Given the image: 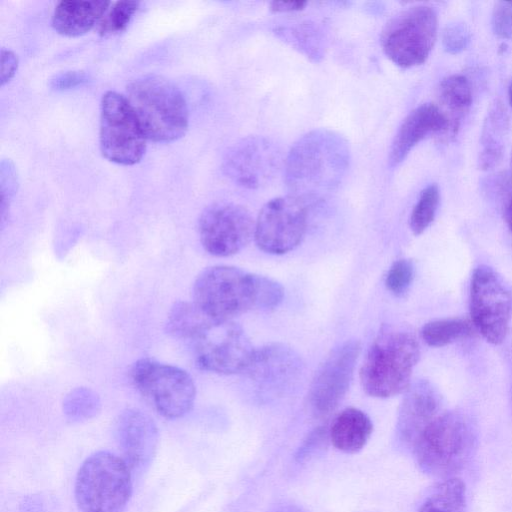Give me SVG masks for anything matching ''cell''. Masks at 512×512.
I'll return each instance as SVG.
<instances>
[{"label":"cell","mask_w":512,"mask_h":512,"mask_svg":"<svg viewBox=\"0 0 512 512\" xmlns=\"http://www.w3.org/2000/svg\"><path fill=\"white\" fill-rule=\"evenodd\" d=\"M449 125L440 108L425 103L412 110L398 128L389 149V167L398 166L409 152L426 137L444 131Z\"/></svg>","instance_id":"cell-19"},{"label":"cell","mask_w":512,"mask_h":512,"mask_svg":"<svg viewBox=\"0 0 512 512\" xmlns=\"http://www.w3.org/2000/svg\"><path fill=\"white\" fill-rule=\"evenodd\" d=\"M470 314L487 342L498 345L505 340L512 318V287L489 266H478L473 272Z\"/></svg>","instance_id":"cell-10"},{"label":"cell","mask_w":512,"mask_h":512,"mask_svg":"<svg viewBox=\"0 0 512 512\" xmlns=\"http://www.w3.org/2000/svg\"><path fill=\"white\" fill-rule=\"evenodd\" d=\"M138 1H118L99 22L98 32L107 36L124 31L139 7Z\"/></svg>","instance_id":"cell-29"},{"label":"cell","mask_w":512,"mask_h":512,"mask_svg":"<svg viewBox=\"0 0 512 512\" xmlns=\"http://www.w3.org/2000/svg\"><path fill=\"white\" fill-rule=\"evenodd\" d=\"M242 373L256 394L280 396L299 383L303 362L291 347L272 343L255 349L251 362Z\"/></svg>","instance_id":"cell-16"},{"label":"cell","mask_w":512,"mask_h":512,"mask_svg":"<svg viewBox=\"0 0 512 512\" xmlns=\"http://www.w3.org/2000/svg\"><path fill=\"white\" fill-rule=\"evenodd\" d=\"M328 438L329 429L318 427L308 436L301 449H299L297 458L302 459L308 457V455L315 451V448L318 450L320 445L324 444Z\"/></svg>","instance_id":"cell-37"},{"label":"cell","mask_w":512,"mask_h":512,"mask_svg":"<svg viewBox=\"0 0 512 512\" xmlns=\"http://www.w3.org/2000/svg\"><path fill=\"white\" fill-rule=\"evenodd\" d=\"M472 334L471 323L463 318L430 321L421 329L423 341L432 347H442Z\"/></svg>","instance_id":"cell-24"},{"label":"cell","mask_w":512,"mask_h":512,"mask_svg":"<svg viewBox=\"0 0 512 512\" xmlns=\"http://www.w3.org/2000/svg\"><path fill=\"white\" fill-rule=\"evenodd\" d=\"M110 1H61L52 15V27L60 35L78 37L90 31L104 17Z\"/></svg>","instance_id":"cell-20"},{"label":"cell","mask_w":512,"mask_h":512,"mask_svg":"<svg viewBox=\"0 0 512 512\" xmlns=\"http://www.w3.org/2000/svg\"><path fill=\"white\" fill-rule=\"evenodd\" d=\"M114 437L130 469L140 470L152 461L158 446V429L151 417L138 409H126L114 423Z\"/></svg>","instance_id":"cell-17"},{"label":"cell","mask_w":512,"mask_h":512,"mask_svg":"<svg viewBox=\"0 0 512 512\" xmlns=\"http://www.w3.org/2000/svg\"><path fill=\"white\" fill-rule=\"evenodd\" d=\"M193 303L206 314L232 319L255 308L253 273L215 265L204 269L193 284Z\"/></svg>","instance_id":"cell-9"},{"label":"cell","mask_w":512,"mask_h":512,"mask_svg":"<svg viewBox=\"0 0 512 512\" xmlns=\"http://www.w3.org/2000/svg\"><path fill=\"white\" fill-rule=\"evenodd\" d=\"M131 493L130 467L109 451L90 455L78 470L74 494L82 512H122Z\"/></svg>","instance_id":"cell-6"},{"label":"cell","mask_w":512,"mask_h":512,"mask_svg":"<svg viewBox=\"0 0 512 512\" xmlns=\"http://www.w3.org/2000/svg\"><path fill=\"white\" fill-rule=\"evenodd\" d=\"M441 101L453 112L461 114L472 103V91L467 78L452 75L443 79L439 86Z\"/></svg>","instance_id":"cell-26"},{"label":"cell","mask_w":512,"mask_h":512,"mask_svg":"<svg viewBox=\"0 0 512 512\" xmlns=\"http://www.w3.org/2000/svg\"><path fill=\"white\" fill-rule=\"evenodd\" d=\"M492 29L495 35L503 39H512V2L500 1L492 13Z\"/></svg>","instance_id":"cell-32"},{"label":"cell","mask_w":512,"mask_h":512,"mask_svg":"<svg viewBox=\"0 0 512 512\" xmlns=\"http://www.w3.org/2000/svg\"><path fill=\"white\" fill-rule=\"evenodd\" d=\"M413 277V263L408 259H400L395 261L388 270L385 285L395 296H402L409 289Z\"/></svg>","instance_id":"cell-31"},{"label":"cell","mask_w":512,"mask_h":512,"mask_svg":"<svg viewBox=\"0 0 512 512\" xmlns=\"http://www.w3.org/2000/svg\"><path fill=\"white\" fill-rule=\"evenodd\" d=\"M255 308L272 309L283 300L284 289L277 281L253 273Z\"/></svg>","instance_id":"cell-30"},{"label":"cell","mask_w":512,"mask_h":512,"mask_svg":"<svg viewBox=\"0 0 512 512\" xmlns=\"http://www.w3.org/2000/svg\"><path fill=\"white\" fill-rule=\"evenodd\" d=\"M125 97L147 139L167 143L185 135L189 123L187 103L170 80L159 75L139 77L127 85Z\"/></svg>","instance_id":"cell-4"},{"label":"cell","mask_w":512,"mask_h":512,"mask_svg":"<svg viewBox=\"0 0 512 512\" xmlns=\"http://www.w3.org/2000/svg\"><path fill=\"white\" fill-rule=\"evenodd\" d=\"M278 512H300V511L291 510V509H285V510H280Z\"/></svg>","instance_id":"cell-41"},{"label":"cell","mask_w":512,"mask_h":512,"mask_svg":"<svg viewBox=\"0 0 512 512\" xmlns=\"http://www.w3.org/2000/svg\"><path fill=\"white\" fill-rule=\"evenodd\" d=\"M476 442L474 426L463 413L442 412L419 435L413 445L423 472L447 477L470 459Z\"/></svg>","instance_id":"cell-5"},{"label":"cell","mask_w":512,"mask_h":512,"mask_svg":"<svg viewBox=\"0 0 512 512\" xmlns=\"http://www.w3.org/2000/svg\"><path fill=\"white\" fill-rule=\"evenodd\" d=\"M470 41V33L464 24L454 23L446 27L443 33V44L446 51L458 53L464 50Z\"/></svg>","instance_id":"cell-33"},{"label":"cell","mask_w":512,"mask_h":512,"mask_svg":"<svg viewBox=\"0 0 512 512\" xmlns=\"http://www.w3.org/2000/svg\"><path fill=\"white\" fill-rule=\"evenodd\" d=\"M131 379L140 394L165 418H180L193 407L195 383L177 366L142 358L133 364Z\"/></svg>","instance_id":"cell-7"},{"label":"cell","mask_w":512,"mask_h":512,"mask_svg":"<svg viewBox=\"0 0 512 512\" xmlns=\"http://www.w3.org/2000/svg\"><path fill=\"white\" fill-rule=\"evenodd\" d=\"M275 34L314 62L324 55L325 36L315 24L303 22L292 26L276 28Z\"/></svg>","instance_id":"cell-22"},{"label":"cell","mask_w":512,"mask_h":512,"mask_svg":"<svg viewBox=\"0 0 512 512\" xmlns=\"http://www.w3.org/2000/svg\"><path fill=\"white\" fill-rule=\"evenodd\" d=\"M88 82L89 76L84 71H65L55 74L49 81V87L54 91H64L82 86Z\"/></svg>","instance_id":"cell-34"},{"label":"cell","mask_w":512,"mask_h":512,"mask_svg":"<svg viewBox=\"0 0 512 512\" xmlns=\"http://www.w3.org/2000/svg\"><path fill=\"white\" fill-rule=\"evenodd\" d=\"M254 228L255 222L244 206L226 201L206 207L198 222L203 248L217 257L241 251L254 237Z\"/></svg>","instance_id":"cell-13"},{"label":"cell","mask_w":512,"mask_h":512,"mask_svg":"<svg viewBox=\"0 0 512 512\" xmlns=\"http://www.w3.org/2000/svg\"><path fill=\"white\" fill-rule=\"evenodd\" d=\"M439 200V189L436 184H430L422 190L409 220L410 229L415 235L422 234L433 222Z\"/></svg>","instance_id":"cell-27"},{"label":"cell","mask_w":512,"mask_h":512,"mask_svg":"<svg viewBox=\"0 0 512 512\" xmlns=\"http://www.w3.org/2000/svg\"><path fill=\"white\" fill-rule=\"evenodd\" d=\"M441 408L440 392L430 381L420 379L411 383L399 408V438L413 446L422 431L442 413Z\"/></svg>","instance_id":"cell-18"},{"label":"cell","mask_w":512,"mask_h":512,"mask_svg":"<svg viewBox=\"0 0 512 512\" xmlns=\"http://www.w3.org/2000/svg\"><path fill=\"white\" fill-rule=\"evenodd\" d=\"M18 68V57L10 50L1 49L0 84L4 86L15 75Z\"/></svg>","instance_id":"cell-36"},{"label":"cell","mask_w":512,"mask_h":512,"mask_svg":"<svg viewBox=\"0 0 512 512\" xmlns=\"http://www.w3.org/2000/svg\"><path fill=\"white\" fill-rule=\"evenodd\" d=\"M504 215L506 223L512 232V193L507 200Z\"/></svg>","instance_id":"cell-39"},{"label":"cell","mask_w":512,"mask_h":512,"mask_svg":"<svg viewBox=\"0 0 512 512\" xmlns=\"http://www.w3.org/2000/svg\"><path fill=\"white\" fill-rule=\"evenodd\" d=\"M166 331L188 342L197 366L218 374L243 372L255 349L232 319L210 316L193 302L179 301L169 311Z\"/></svg>","instance_id":"cell-1"},{"label":"cell","mask_w":512,"mask_h":512,"mask_svg":"<svg viewBox=\"0 0 512 512\" xmlns=\"http://www.w3.org/2000/svg\"><path fill=\"white\" fill-rule=\"evenodd\" d=\"M419 357V344L411 333L383 327L370 345L360 369L363 390L376 398L405 392Z\"/></svg>","instance_id":"cell-3"},{"label":"cell","mask_w":512,"mask_h":512,"mask_svg":"<svg viewBox=\"0 0 512 512\" xmlns=\"http://www.w3.org/2000/svg\"><path fill=\"white\" fill-rule=\"evenodd\" d=\"M373 431L369 416L360 409L349 407L342 410L329 427V439L333 446L344 453H357L364 448Z\"/></svg>","instance_id":"cell-21"},{"label":"cell","mask_w":512,"mask_h":512,"mask_svg":"<svg viewBox=\"0 0 512 512\" xmlns=\"http://www.w3.org/2000/svg\"><path fill=\"white\" fill-rule=\"evenodd\" d=\"M465 508V484L459 478L450 477L436 485L418 512H465Z\"/></svg>","instance_id":"cell-23"},{"label":"cell","mask_w":512,"mask_h":512,"mask_svg":"<svg viewBox=\"0 0 512 512\" xmlns=\"http://www.w3.org/2000/svg\"><path fill=\"white\" fill-rule=\"evenodd\" d=\"M2 169L5 171L4 173L1 170V208L3 213L5 206L15 193L17 176L14 166L10 162L7 163V167H4L2 163Z\"/></svg>","instance_id":"cell-35"},{"label":"cell","mask_w":512,"mask_h":512,"mask_svg":"<svg viewBox=\"0 0 512 512\" xmlns=\"http://www.w3.org/2000/svg\"><path fill=\"white\" fill-rule=\"evenodd\" d=\"M361 345L350 339L335 347L316 371L308 399L313 414L326 417L344 399L352 382Z\"/></svg>","instance_id":"cell-15"},{"label":"cell","mask_w":512,"mask_h":512,"mask_svg":"<svg viewBox=\"0 0 512 512\" xmlns=\"http://www.w3.org/2000/svg\"><path fill=\"white\" fill-rule=\"evenodd\" d=\"M100 409L99 396L86 387L71 390L63 401V411L72 422H82L94 418Z\"/></svg>","instance_id":"cell-25"},{"label":"cell","mask_w":512,"mask_h":512,"mask_svg":"<svg viewBox=\"0 0 512 512\" xmlns=\"http://www.w3.org/2000/svg\"><path fill=\"white\" fill-rule=\"evenodd\" d=\"M508 97H509L510 105L512 106V82H511V83H510V85H509V89H508Z\"/></svg>","instance_id":"cell-40"},{"label":"cell","mask_w":512,"mask_h":512,"mask_svg":"<svg viewBox=\"0 0 512 512\" xmlns=\"http://www.w3.org/2000/svg\"><path fill=\"white\" fill-rule=\"evenodd\" d=\"M146 136L124 95L106 92L101 100L99 143L102 155L121 165H134L145 154Z\"/></svg>","instance_id":"cell-11"},{"label":"cell","mask_w":512,"mask_h":512,"mask_svg":"<svg viewBox=\"0 0 512 512\" xmlns=\"http://www.w3.org/2000/svg\"><path fill=\"white\" fill-rule=\"evenodd\" d=\"M496 113H491L486 127L484 128L483 134V151L481 155L482 166L487 168L496 163L502 153V144L500 141L505 130V124L501 127L500 125L505 122L500 111L496 110Z\"/></svg>","instance_id":"cell-28"},{"label":"cell","mask_w":512,"mask_h":512,"mask_svg":"<svg viewBox=\"0 0 512 512\" xmlns=\"http://www.w3.org/2000/svg\"><path fill=\"white\" fill-rule=\"evenodd\" d=\"M437 14L429 6L409 7L391 18L381 33V46L397 66L410 68L428 58L437 38Z\"/></svg>","instance_id":"cell-8"},{"label":"cell","mask_w":512,"mask_h":512,"mask_svg":"<svg viewBox=\"0 0 512 512\" xmlns=\"http://www.w3.org/2000/svg\"><path fill=\"white\" fill-rule=\"evenodd\" d=\"M350 164L347 140L329 129H315L301 136L284 160L290 195L307 205L319 202L342 183Z\"/></svg>","instance_id":"cell-2"},{"label":"cell","mask_w":512,"mask_h":512,"mask_svg":"<svg viewBox=\"0 0 512 512\" xmlns=\"http://www.w3.org/2000/svg\"><path fill=\"white\" fill-rule=\"evenodd\" d=\"M308 225V205L292 195L276 197L260 210L254 239L262 251L284 254L303 240Z\"/></svg>","instance_id":"cell-12"},{"label":"cell","mask_w":512,"mask_h":512,"mask_svg":"<svg viewBox=\"0 0 512 512\" xmlns=\"http://www.w3.org/2000/svg\"><path fill=\"white\" fill-rule=\"evenodd\" d=\"M282 162V152L275 142L263 136H248L226 152L222 170L237 185L258 189L275 178Z\"/></svg>","instance_id":"cell-14"},{"label":"cell","mask_w":512,"mask_h":512,"mask_svg":"<svg viewBox=\"0 0 512 512\" xmlns=\"http://www.w3.org/2000/svg\"><path fill=\"white\" fill-rule=\"evenodd\" d=\"M306 4L304 1H272L270 10L273 12H294L302 10Z\"/></svg>","instance_id":"cell-38"}]
</instances>
